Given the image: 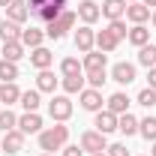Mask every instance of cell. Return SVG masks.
<instances>
[{
  "instance_id": "27",
  "label": "cell",
  "mask_w": 156,
  "mask_h": 156,
  "mask_svg": "<svg viewBox=\"0 0 156 156\" xmlns=\"http://www.w3.org/2000/svg\"><path fill=\"white\" fill-rule=\"evenodd\" d=\"M21 105H24V111H36L39 108V90H21V99H18Z\"/></svg>"
},
{
  "instance_id": "43",
  "label": "cell",
  "mask_w": 156,
  "mask_h": 156,
  "mask_svg": "<svg viewBox=\"0 0 156 156\" xmlns=\"http://www.w3.org/2000/svg\"><path fill=\"white\" fill-rule=\"evenodd\" d=\"M9 3H12V0H0V6H9Z\"/></svg>"
},
{
  "instance_id": "39",
  "label": "cell",
  "mask_w": 156,
  "mask_h": 156,
  "mask_svg": "<svg viewBox=\"0 0 156 156\" xmlns=\"http://www.w3.org/2000/svg\"><path fill=\"white\" fill-rule=\"evenodd\" d=\"M81 153H84V150H81V144H78V147H75V144L63 147V156H81Z\"/></svg>"
},
{
  "instance_id": "31",
  "label": "cell",
  "mask_w": 156,
  "mask_h": 156,
  "mask_svg": "<svg viewBox=\"0 0 156 156\" xmlns=\"http://www.w3.org/2000/svg\"><path fill=\"white\" fill-rule=\"evenodd\" d=\"M15 78H18V66L9 63V60H0V81L6 84V81H15Z\"/></svg>"
},
{
  "instance_id": "3",
  "label": "cell",
  "mask_w": 156,
  "mask_h": 156,
  "mask_svg": "<svg viewBox=\"0 0 156 156\" xmlns=\"http://www.w3.org/2000/svg\"><path fill=\"white\" fill-rule=\"evenodd\" d=\"M81 150H84V153H105V150H108V141H105L102 132L90 129V132L81 135Z\"/></svg>"
},
{
  "instance_id": "9",
  "label": "cell",
  "mask_w": 156,
  "mask_h": 156,
  "mask_svg": "<svg viewBox=\"0 0 156 156\" xmlns=\"http://www.w3.org/2000/svg\"><path fill=\"white\" fill-rule=\"evenodd\" d=\"M111 78H114L117 84H132L135 81V66L126 63V60H120V63H114V69H111Z\"/></svg>"
},
{
  "instance_id": "13",
  "label": "cell",
  "mask_w": 156,
  "mask_h": 156,
  "mask_svg": "<svg viewBox=\"0 0 156 156\" xmlns=\"http://www.w3.org/2000/svg\"><path fill=\"white\" fill-rule=\"evenodd\" d=\"M150 12H153V9H147L141 0H135V3H126V18L132 21V24H144V21L150 18Z\"/></svg>"
},
{
  "instance_id": "22",
  "label": "cell",
  "mask_w": 156,
  "mask_h": 156,
  "mask_svg": "<svg viewBox=\"0 0 156 156\" xmlns=\"http://www.w3.org/2000/svg\"><path fill=\"white\" fill-rule=\"evenodd\" d=\"M117 129H120L123 135L129 138V135H135V132H138V120L129 114V111H126V114H120V117H117Z\"/></svg>"
},
{
  "instance_id": "21",
  "label": "cell",
  "mask_w": 156,
  "mask_h": 156,
  "mask_svg": "<svg viewBox=\"0 0 156 156\" xmlns=\"http://www.w3.org/2000/svg\"><path fill=\"white\" fill-rule=\"evenodd\" d=\"M108 111H111V114H126V111H129V96H126V93H111V96H108Z\"/></svg>"
},
{
  "instance_id": "20",
  "label": "cell",
  "mask_w": 156,
  "mask_h": 156,
  "mask_svg": "<svg viewBox=\"0 0 156 156\" xmlns=\"http://www.w3.org/2000/svg\"><path fill=\"white\" fill-rule=\"evenodd\" d=\"M42 39H45V30H39V27L21 30V45H24V48H39V45H42Z\"/></svg>"
},
{
  "instance_id": "16",
  "label": "cell",
  "mask_w": 156,
  "mask_h": 156,
  "mask_svg": "<svg viewBox=\"0 0 156 156\" xmlns=\"http://www.w3.org/2000/svg\"><path fill=\"white\" fill-rule=\"evenodd\" d=\"M0 42H21V24L3 18L0 21Z\"/></svg>"
},
{
  "instance_id": "18",
  "label": "cell",
  "mask_w": 156,
  "mask_h": 156,
  "mask_svg": "<svg viewBox=\"0 0 156 156\" xmlns=\"http://www.w3.org/2000/svg\"><path fill=\"white\" fill-rule=\"evenodd\" d=\"M117 45H120V39H117L111 30H99V33H96V48H99V51L108 54V51H117Z\"/></svg>"
},
{
  "instance_id": "17",
  "label": "cell",
  "mask_w": 156,
  "mask_h": 156,
  "mask_svg": "<svg viewBox=\"0 0 156 156\" xmlns=\"http://www.w3.org/2000/svg\"><path fill=\"white\" fill-rule=\"evenodd\" d=\"M30 63H33L36 69H48V66L54 63V54H51L45 45H39V48H33V51H30Z\"/></svg>"
},
{
  "instance_id": "2",
  "label": "cell",
  "mask_w": 156,
  "mask_h": 156,
  "mask_svg": "<svg viewBox=\"0 0 156 156\" xmlns=\"http://www.w3.org/2000/svg\"><path fill=\"white\" fill-rule=\"evenodd\" d=\"M48 114H51V120H57V123H66L72 117V102H69V96H54L48 102Z\"/></svg>"
},
{
  "instance_id": "5",
  "label": "cell",
  "mask_w": 156,
  "mask_h": 156,
  "mask_svg": "<svg viewBox=\"0 0 156 156\" xmlns=\"http://www.w3.org/2000/svg\"><path fill=\"white\" fill-rule=\"evenodd\" d=\"M18 129L24 132V135H39V132H42V117H39L36 111L21 114L18 117Z\"/></svg>"
},
{
  "instance_id": "4",
  "label": "cell",
  "mask_w": 156,
  "mask_h": 156,
  "mask_svg": "<svg viewBox=\"0 0 156 156\" xmlns=\"http://www.w3.org/2000/svg\"><path fill=\"white\" fill-rule=\"evenodd\" d=\"M78 99H81V108L84 111H102V90H93V87H84L81 93H78Z\"/></svg>"
},
{
  "instance_id": "23",
  "label": "cell",
  "mask_w": 156,
  "mask_h": 156,
  "mask_svg": "<svg viewBox=\"0 0 156 156\" xmlns=\"http://www.w3.org/2000/svg\"><path fill=\"white\" fill-rule=\"evenodd\" d=\"M21 57H24V45H21V42H3V60L18 63Z\"/></svg>"
},
{
  "instance_id": "12",
  "label": "cell",
  "mask_w": 156,
  "mask_h": 156,
  "mask_svg": "<svg viewBox=\"0 0 156 156\" xmlns=\"http://www.w3.org/2000/svg\"><path fill=\"white\" fill-rule=\"evenodd\" d=\"M102 15L108 21H117V18H123L126 15V0H102Z\"/></svg>"
},
{
  "instance_id": "30",
  "label": "cell",
  "mask_w": 156,
  "mask_h": 156,
  "mask_svg": "<svg viewBox=\"0 0 156 156\" xmlns=\"http://www.w3.org/2000/svg\"><path fill=\"white\" fill-rule=\"evenodd\" d=\"M60 72H63V75H81L84 69H81L78 57H63L60 60Z\"/></svg>"
},
{
  "instance_id": "37",
  "label": "cell",
  "mask_w": 156,
  "mask_h": 156,
  "mask_svg": "<svg viewBox=\"0 0 156 156\" xmlns=\"http://www.w3.org/2000/svg\"><path fill=\"white\" fill-rule=\"evenodd\" d=\"M45 3H60V6H66V0H27V6H30V15H36Z\"/></svg>"
},
{
  "instance_id": "29",
  "label": "cell",
  "mask_w": 156,
  "mask_h": 156,
  "mask_svg": "<svg viewBox=\"0 0 156 156\" xmlns=\"http://www.w3.org/2000/svg\"><path fill=\"white\" fill-rule=\"evenodd\" d=\"M60 12H63V6H60V3H45V6L39 9L36 15H39L42 21H45V24H48V21H54V18H57Z\"/></svg>"
},
{
  "instance_id": "44",
  "label": "cell",
  "mask_w": 156,
  "mask_h": 156,
  "mask_svg": "<svg viewBox=\"0 0 156 156\" xmlns=\"http://www.w3.org/2000/svg\"><path fill=\"white\" fill-rule=\"evenodd\" d=\"M150 156H156V141H153V150H150Z\"/></svg>"
},
{
  "instance_id": "14",
  "label": "cell",
  "mask_w": 156,
  "mask_h": 156,
  "mask_svg": "<svg viewBox=\"0 0 156 156\" xmlns=\"http://www.w3.org/2000/svg\"><path fill=\"white\" fill-rule=\"evenodd\" d=\"M57 84H60V81L54 78L51 69H39V75H36V90H39V93H54Z\"/></svg>"
},
{
  "instance_id": "11",
  "label": "cell",
  "mask_w": 156,
  "mask_h": 156,
  "mask_svg": "<svg viewBox=\"0 0 156 156\" xmlns=\"http://www.w3.org/2000/svg\"><path fill=\"white\" fill-rule=\"evenodd\" d=\"M93 126H96V132L108 135V132H114V129H117V114H111L108 108H105V111H96V120H93Z\"/></svg>"
},
{
  "instance_id": "35",
  "label": "cell",
  "mask_w": 156,
  "mask_h": 156,
  "mask_svg": "<svg viewBox=\"0 0 156 156\" xmlns=\"http://www.w3.org/2000/svg\"><path fill=\"white\" fill-rule=\"evenodd\" d=\"M138 105H144V108H153L156 105V90L153 87H144V90L138 93Z\"/></svg>"
},
{
  "instance_id": "1",
  "label": "cell",
  "mask_w": 156,
  "mask_h": 156,
  "mask_svg": "<svg viewBox=\"0 0 156 156\" xmlns=\"http://www.w3.org/2000/svg\"><path fill=\"white\" fill-rule=\"evenodd\" d=\"M66 141H69V126H63V123L39 132V147H42V153H54L60 147H66Z\"/></svg>"
},
{
  "instance_id": "38",
  "label": "cell",
  "mask_w": 156,
  "mask_h": 156,
  "mask_svg": "<svg viewBox=\"0 0 156 156\" xmlns=\"http://www.w3.org/2000/svg\"><path fill=\"white\" fill-rule=\"evenodd\" d=\"M108 156H129L126 144H108Z\"/></svg>"
},
{
  "instance_id": "7",
  "label": "cell",
  "mask_w": 156,
  "mask_h": 156,
  "mask_svg": "<svg viewBox=\"0 0 156 156\" xmlns=\"http://www.w3.org/2000/svg\"><path fill=\"white\" fill-rule=\"evenodd\" d=\"M93 45H96V33L90 30V24L78 27V30H75V48L87 54V51H93Z\"/></svg>"
},
{
  "instance_id": "36",
  "label": "cell",
  "mask_w": 156,
  "mask_h": 156,
  "mask_svg": "<svg viewBox=\"0 0 156 156\" xmlns=\"http://www.w3.org/2000/svg\"><path fill=\"white\" fill-rule=\"evenodd\" d=\"M108 30H111L117 39H126V36H129V30H126V21H123V18L111 21V24H108Z\"/></svg>"
},
{
  "instance_id": "24",
  "label": "cell",
  "mask_w": 156,
  "mask_h": 156,
  "mask_svg": "<svg viewBox=\"0 0 156 156\" xmlns=\"http://www.w3.org/2000/svg\"><path fill=\"white\" fill-rule=\"evenodd\" d=\"M129 42H132V45H138V48H141V45H147V42H150V30H147V27H144V24H135V27H132V30H129Z\"/></svg>"
},
{
  "instance_id": "41",
  "label": "cell",
  "mask_w": 156,
  "mask_h": 156,
  "mask_svg": "<svg viewBox=\"0 0 156 156\" xmlns=\"http://www.w3.org/2000/svg\"><path fill=\"white\" fill-rule=\"evenodd\" d=\"M141 3H144L147 9H156V0H141Z\"/></svg>"
},
{
  "instance_id": "25",
  "label": "cell",
  "mask_w": 156,
  "mask_h": 156,
  "mask_svg": "<svg viewBox=\"0 0 156 156\" xmlns=\"http://www.w3.org/2000/svg\"><path fill=\"white\" fill-rule=\"evenodd\" d=\"M138 63H141V66H147V69L156 66V45H150V42H147V45H141V48H138Z\"/></svg>"
},
{
  "instance_id": "32",
  "label": "cell",
  "mask_w": 156,
  "mask_h": 156,
  "mask_svg": "<svg viewBox=\"0 0 156 156\" xmlns=\"http://www.w3.org/2000/svg\"><path fill=\"white\" fill-rule=\"evenodd\" d=\"M0 129H3V132H9V129H18V117L12 114L9 108H3V111H0Z\"/></svg>"
},
{
  "instance_id": "47",
  "label": "cell",
  "mask_w": 156,
  "mask_h": 156,
  "mask_svg": "<svg viewBox=\"0 0 156 156\" xmlns=\"http://www.w3.org/2000/svg\"><path fill=\"white\" fill-rule=\"evenodd\" d=\"M42 156H57V153H42Z\"/></svg>"
},
{
  "instance_id": "10",
  "label": "cell",
  "mask_w": 156,
  "mask_h": 156,
  "mask_svg": "<svg viewBox=\"0 0 156 156\" xmlns=\"http://www.w3.org/2000/svg\"><path fill=\"white\" fill-rule=\"evenodd\" d=\"M21 147H24V132L21 129L3 132V153H21Z\"/></svg>"
},
{
  "instance_id": "34",
  "label": "cell",
  "mask_w": 156,
  "mask_h": 156,
  "mask_svg": "<svg viewBox=\"0 0 156 156\" xmlns=\"http://www.w3.org/2000/svg\"><path fill=\"white\" fill-rule=\"evenodd\" d=\"M93 90H102V84L108 81V75H105V69H99V72H87V78H84Z\"/></svg>"
},
{
  "instance_id": "42",
  "label": "cell",
  "mask_w": 156,
  "mask_h": 156,
  "mask_svg": "<svg viewBox=\"0 0 156 156\" xmlns=\"http://www.w3.org/2000/svg\"><path fill=\"white\" fill-rule=\"evenodd\" d=\"M150 21H153V27H156V9H153V12H150Z\"/></svg>"
},
{
  "instance_id": "15",
  "label": "cell",
  "mask_w": 156,
  "mask_h": 156,
  "mask_svg": "<svg viewBox=\"0 0 156 156\" xmlns=\"http://www.w3.org/2000/svg\"><path fill=\"white\" fill-rule=\"evenodd\" d=\"M105 51H87L84 54V63H81V69L84 72H99V69H105Z\"/></svg>"
},
{
  "instance_id": "46",
  "label": "cell",
  "mask_w": 156,
  "mask_h": 156,
  "mask_svg": "<svg viewBox=\"0 0 156 156\" xmlns=\"http://www.w3.org/2000/svg\"><path fill=\"white\" fill-rule=\"evenodd\" d=\"M0 153H3V138H0Z\"/></svg>"
},
{
  "instance_id": "33",
  "label": "cell",
  "mask_w": 156,
  "mask_h": 156,
  "mask_svg": "<svg viewBox=\"0 0 156 156\" xmlns=\"http://www.w3.org/2000/svg\"><path fill=\"white\" fill-rule=\"evenodd\" d=\"M45 36H48V39H63V36H66V27L54 18V21H48V24H45Z\"/></svg>"
},
{
  "instance_id": "26",
  "label": "cell",
  "mask_w": 156,
  "mask_h": 156,
  "mask_svg": "<svg viewBox=\"0 0 156 156\" xmlns=\"http://www.w3.org/2000/svg\"><path fill=\"white\" fill-rule=\"evenodd\" d=\"M63 90L66 93H81L84 90V72L81 75H63Z\"/></svg>"
},
{
  "instance_id": "45",
  "label": "cell",
  "mask_w": 156,
  "mask_h": 156,
  "mask_svg": "<svg viewBox=\"0 0 156 156\" xmlns=\"http://www.w3.org/2000/svg\"><path fill=\"white\" fill-rule=\"evenodd\" d=\"M90 156H108V153H90Z\"/></svg>"
},
{
  "instance_id": "19",
  "label": "cell",
  "mask_w": 156,
  "mask_h": 156,
  "mask_svg": "<svg viewBox=\"0 0 156 156\" xmlns=\"http://www.w3.org/2000/svg\"><path fill=\"white\" fill-rule=\"evenodd\" d=\"M18 99H21V90H18V84H15V81H6V84L0 87V102H3L6 108H9V105H15Z\"/></svg>"
},
{
  "instance_id": "48",
  "label": "cell",
  "mask_w": 156,
  "mask_h": 156,
  "mask_svg": "<svg viewBox=\"0 0 156 156\" xmlns=\"http://www.w3.org/2000/svg\"><path fill=\"white\" fill-rule=\"evenodd\" d=\"M126 3H135V0H126Z\"/></svg>"
},
{
  "instance_id": "8",
  "label": "cell",
  "mask_w": 156,
  "mask_h": 156,
  "mask_svg": "<svg viewBox=\"0 0 156 156\" xmlns=\"http://www.w3.org/2000/svg\"><path fill=\"white\" fill-rule=\"evenodd\" d=\"M6 18L15 21V24H24V21L30 18V6H27V0H12V3L6 6Z\"/></svg>"
},
{
  "instance_id": "28",
  "label": "cell",
  "mask_w": 156,
  "mask_h": 156,
  "mask_svg": "<svg viewBox=\"0 0 156 156\" xmlns=\"http://www.w3.org/2000/svg\"><path fill=\"white\" fill-rule=\"evenodd\" d=\"M138 132L147 138V141H156V117H144V120H138Z\"/></svg>"
},
{
  "instance_id": "40",
  "label": "cell",
  "mask_w": 156,
  "mask_h": 156,
  "mask_svg": "<svg viewBox=\"0 0 156 156\" xmlns=\"http://www.w3.org/2000/svg\"><path fill=\"white\" fill-rule=\"evenodd\" d=\"M147 87H153V90H156V66L147 69Z\"/></svg>"
},
{
  "instance_id": "6",
  "label": "cell",
  "mask_w": 156,
  "mask_h": 156,
  "mask_svg": "<svg viewBox=\"0 0 156 156\" xmlns=\"http://www.w3.org/2000/svg\"><path fill=\"white\" fill-rule=\"evenodd\" d=\"M78 18L84 21V24H96V21L102 18L99 3H93V0H81V3H78Z\"/></svg>"
}]
</instances>
